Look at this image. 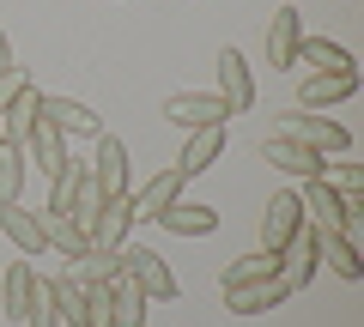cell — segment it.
<instances>
[{
  "label": "cell",
  "instance_id": "obj_19",
  "mask_svg": "<svg viewBox=\"0 0 364 327\" xmlns=\"http://www.w3.org/2000/svg\"><path fill=\"white\" fill-rule=\"evenodd\" d=\"M219 152H225V121H219V128H195L188 145H182V157H176V170L182 176H200V170L219 164Z\"/></svg>",
  "mask_w": 364,
  "mask_h": 327
},
{
  "label": "cell",
  "instance_id": "obj_31",
  "mask_svg": "<svg viewBox=\"0 0 364 327\" xmlns=\"http://www.w3.org/2000/svg\"><path fill=\"white\" fill-rule=\"evenodd\" d=\"M322 182H334V188H364V164H334V170H322Z\"/></svg>",
  "mask_w": 364,
  "mask_h": 327
},
{
  "label": "cell",
  "instance_id": "obj_4",
  "mask_svg": "<svg viewBox=\"0 0 364 327\" xmlns=\"http://www.w3.org/2000/svg\"><path fill=\"white\" fill-rule=\"evenodd\" d=\"M164 116H170V128L195 133V128H219V121H231V109H225L219 92H170Z\"/></svg>",
  "mask_w": 364,
  "mask_h": 327
},
{
  "label": "cell",
  "instance_id": "obj_20",
  "mask_svg": "<svg viewBox=\"0 0 364 327\" xmlns=\"http://www.w3.org/2000/svg\"><path fill=\"white\" fill-rule=\"evenodd\" d=\"M182 182H188V176H182L176 164H170V170H158L152 182H146L140 194H134V218H158V212H164L170 200H182Z\"/></svg>",
  "mask_w": 364,
  "mask_h": 327
},
{
  "label": "cell",
  "instance_id": "obj_10",
  "mask_svg": "<svg viewBox=\"0 0 364 327\" xmlns=\"http://www.w3.org/2000/svg\"><path fill=\"white\" fill-rule=\"evenodd\" d=\"M0 231H6V243H13L25 261H37V255H49V243H43V224L37 212L25 206V200H13V206H0Z\"/></svg>",
  "mask_w": 364,
  "mask_h": 327
},
{
  "label": "cell",
  "instance_id": "obj_5",
  "mask_svg": "<svg viewBox=\"0 0 364 327\" xmlns=\"http://www.w3.org/2000/svg\"><path fill=\"white\" fill-rule=\"evenodd\" d=\"M37 116L49 121V128H61L67 140H97V133H104L97 109L79 104V97H49V92H37Z\"/></svg>",
  "mask_w": 364,
  "mask_h": 327
},
{
  "label": "cell",
  "instance_id": "obj_28",
  "mask_svg": "<svg viewBox=\"0 0 364 327\" xmlns=\"http://www.w3.org/2000/svg\"><path fill=\"white\" fill-rule=\"evenodd\" d=\"M25 170H31V157L13 152V145H0V206L25 200Z\"/></svg>",
  "mask_w": 364,
  "mask_h": 327
},
{
  "label": "cell",
  "instance_id": "obj_9",
  "mask_svg": "<svg viewBox=\"0 0 364 327\" xmlns=\"http://www.w3.org/2000/svg\"><path fill=\"white\" fill-rule=\"evenodd\" d=\"M346 97H358V67L352 73H310L298 85V109H334Z\"/></svg>",
  "mask_w": 364,
  "mask_h": 327
},
{
  "label": "cell",
  "instance_id": "obj_23",
  "mask_svg": "<svg viewBox=\"0 0 364 327\" xmlns=\"http://www.w3.org/2000/svg\"><path fill=\"white\" fill-rule=\"evenodd\" d=\"M322 267L328 273H340L346 285H358L364 279V261H358V243H346L340 231H322Z\"/></svg>",
  "mask_w": 364,
  "mask_h": 327
},
{
  "label": "cell",
  "instance_id": "obj_1",
  "mask_svg": "<svg viewBox=\"0 0 364 327\" xmlns=\"http://www.w3.org/2000/svg\"><path fill=\"white\" fill-rule=\"evenodd\" d=\"M122 279H134V285L146 291V303H176L182 297L170 261L158 249H146V243H122Z\"/></svg>",
  "mask_w": 364,
  "mask_h": 327
},
{
  "label": "cell",
  "instance_id": "obj_11",
  "mask_svg": "<svg viewBox=\"0 0 364 327\" xmlns=\"http://www.w3.org/2000/svg\"><path fill=\"white\" fill-rule=\"evenodd\" d=\"M298 43H304L298 6H279V13L267 18V67H298Z\"/></svg>",
  "mask_w": 364,
  "mask_h": 327
},
{
  "label": "cell",
  "instance_id": "obj_8",
  "mask_svg": "<svg viewBox=\"0 0 364 327\" xmlns=\"http://www.w3.org/2000/svg\"><path fill=\"white\" fill-rule=\"evenodd\" d=\"M91 182H97V194H128V145L116 140V133H97V157H91Z\"/></svg>",
  "mask_w": 364,
  "mask_h": 327
},
{
  "label": "cell",
  "instance_id": "obj_22",
  "mask_svg": "<svg viewBox=\"0 0 364 327\" xmlns=\"http://www.w3.org/2000/svg\"><path fill=\"white\" fill-rule=\"evenodd\" d=\"M255 279H279V255H267V249H255V255H237V261L219 273V291L255 285Z\"/></svg>",
  "mask_w": 364,
  "mask_h": 327
},
{
  "label": "cell",
  "instance_id": "obj_30",
  "mask_svg": "<svg viewBox=\"0 0 364 327\" xmlns=\"http://www.w3.org/2000/svg\"><path fill=\"white\" fill-rule=\"evenodd\" d=\"M18 92H31V73L25 67H6V73H0V116H6V104H13Z\"/></svg>",
  "mask_w": 364,
  "mask_h": 327
},
{
  "label": "cell",
  "instance_id": "obj_26",
  "mask_svg": "<svg viewBox=\"0 0 364 327\" xmlns=\"http://www.w3.org/2000/svg\"><path fill=\"white\" fill-rule=\"evenodd\" d=\"M37 224H43V243H49V249H61L67 261H73V255H79V249L91 243V236L79 231V224L67 218V212H49V206H43V212H37Z\"/></svg>",
  "mask_w": 364,
  "mask_h": 327
},
{
  "label": "cell",
  "instance_id": "obj_14",
  "mask_svg": "<svg viewBox=\"0 0 364 327\" xmlns=\"http://www.w3.org/2000/svg\"><path fill=\"white\" fill-rule=\"evenodd\" d=\"M67 279H73V285H104V279H122V249L85 243V249L67 261Z\"/></svg>",
  "mask_w": 364,
  "mask_h": 327
},
{
  "label": "cell",
  "instance_id": "obj_15",
  "mask_svg": "<svg viewBox=\"0 0 364 327\" xmlns=\"http://www.w3.org/2000/svg\"><path fill=\"white\" fill-rule=\"evenodd\" d=\"M225 297V309L231 315H267V309H279V303L291 297L279 279H255V285H237V291H219Z\"/></svg>",
  "mask_w": 364,
  "mask_h": 327
},
{
  "label": "cell",
  "instance_id": "obj_6",
  "mask_svg": "<svg viewBox=\"0 0 364 327\" xmlns=\"http://www.w3.org/2000/svg\"><path fill=\"white\" fill-rule=\"evenodd\" d=\"M255 152H261V164H273V170L298 176V182H310V176H322V170H328L316 145H304V140H286V133H267V140H261Z\"/></svg>",
  "mask_w": 364,
  "mask_h": 327
},
{
  "label": "cell",
  "instance_id": "obj_16",
  "mask_svg": "<svg viewBox=\"0 0 364 327\" xmlns=\"http://www.w3.org/2000/svg\"><path fill=\"white\" fill-rule=\"evenodd\" d=\"M298 206H304V218L310 224H322V231H340V188L334 182H322V176H310V182L298 188Z\"/></svg>",
  "mask_w": 364,
  "mask_h": 327
},
{
  "label": "cell",
  "instance_id": "obj_18",
  "mask_svg": "<svg viewBox=\"0 0 364 327\" xmlns=\"http://www.w3.org/2000/svg\"><path fill=\"white\" fill-rule=\"evenodd\" d=\"M104 327H146V291L134 279H109V309Z\"/></svg>",
  "mask_w": 364,
  "mask_h": 327
},
{
  "label": "cell",
  "instance_id": "obj_13",
  "mask_svg": "<svg viewBox=\"0 0 364 327\" xmlns=\"http://www.w3.org/2000/svg\"><path fill=\"white\" fill-rule=\"evenodd\" d=\"M134 231V194H109L104 206H97V224H91V243H104V249H122Z\"/></svg>",
  "mask_w": 364,
  "mask_h": 327
},
{
  "label": "cell",
  "instance_id": "obj_25",
  "mask_svg": "<svg viewBox=\"0 0 364 327\" xmlns=\"http://www.w3.org/2000/svg\"><path fill=\"white\" fill-rule=\"evenodd\" d=\"M49 291H55V315H61V327H91V297H85V285H73V279H49Z\"/></svg>",
  "mask_w": 364,
  "mask_h": 327
},
{
  "label": "cell",
  "instance_id": "obj_32",
  "mask_svg": "<svg viewBox=\"0 0 364 327\" xmlns=\"http://www.w3.org/2000/svg\"><path fill=\"white\" fill-rule=\"evenodd\" d=\"M6 67H18V61H13V37L0 31V73H6Z\"/></svg>",
  "mask_w": 364,
  "mask_h": 327
},
{
  "label": "cell",
  "instance_id": "obj_21",
  "mask_svg": "<svg viewBox=\"0 0 364 327\" xmlns=\"http://www.w3.org/2000/svg\"><path fill=\"white\" fill-rule=\"evenodd\" d=\"M91 182V164H79V157H67L61 170L49 176V212H67L73 218V206H79V188Z\"/></svg>",
  "mask_w": 364,
  "mask_h": 327
},
{
  "label": "cell",
  "instance_id": "obj_17",
  "mask_svg": "<svg viewBox=\"0 0 364 327\" xmlns=\"http://www.w3.org/2000/svg\"><path fill=\"white\" fill-rule=\"evenodd\" d=\"M25 157H31V170L55 176V170L67 164V133H61V128H49V121L37 116V128H31V140H25Z\"/></svg>",
  "mask_w": 364,
  "mask_h": 327
},
{
  "label": "cell",
  "instance_id": "obj_27",
  "mask_svg": "<svg viewBox=\"0 0 364 327\" xmlns=\"http://www.w3.org/2000/svg\"><path fill=\"white\" fill-rule=\"evenodd\" d=\"M31 297H37V267L18 255L13 267H6V315H13L18 327H25V309H31Z\"/></svg>",
  "mask_w": 364,
  "mask_h": 327
},
{
  "label": "cell",
  "instance_id": "obj_3",
  "mask_svg": "<svg viewBox=\"0 0 364 327\" xmlns=\"http://www.w3.org/2000/svg\"><path fill=\"white\" fill-rule=\"evenodd\" d=\"M286 140H304V145H316V152H352V133L340 128V121H328L322 109H286Z\"/></svg>",
  "mask_w": 364,
  "mask_h": 327
},
{
  "label": "cell",
  "instance_id": "obj_7",
  "mask_svg": "<svg viewBox=\"0 0 364 327\" xmlns=\"http://www.w3.org/2000/svg\"><path fill=\"white\" fill-rule=\"evenodd\" d=\"M219 97H225V109H231V116L255 109V73H249L243 49H231V43L219 49Z\"/></svg>",
  "mask_w": 364,
  "mask_h": 327
},
{
  "label": "cell",
  "instance_id": "obj_2",
  "mask_svg": "<svg viewBox=\"0 0 364 327\" xmlns=\"http://www.w3.org/2000/svg\"><path fill=\"white\" fill-rule=\"evenodd\" d=\"M304 231V206H298V188H279L267 194V212H261V249L267 255H286Z\"/></svg>",
  "mask_w": 364,
  "mask_h": 327
},
{
  "label": "cell",
  "instance_id": "obj_12",
  "mask_svg": "<svg viewBox=\"0 0 364 327\" xmlns=\"http://www.w3.org/2000/svg\"><path fill=\"white\" fill-rule=\"evenodd\" d=\"M152 224H164L170 236H213V231H219V206H200V200H170Z\"/></svg>",
  "mask_w": 364,
  "mask_h": 327
},
{
  "label": "cell",
  "instance_id": "obj_29",
  "mask_svg": "<svg viewBox=\"0 0 364 327\" xmlns=\"http://www.w3.org/2000/svg\"><path fill=\"white\" fill-rule=\"evenodd\" d=\"M25 327H61V315H55V291H49V279H37V297H31V309H25Z\"/></svg>",
  "mask_w": 364,
  "mask_h": 327
},
{
  "label": "cell",
  "instance_id": "obj_24",
  "mask_svg": "<svg viewBox=\"0 0 364 327\" xmlns=\"http://www.w3.org/2000/svg\"><path fill=\"white\" fill-rule=\"evenodd\" d=\"M298 67H316V73H352V55L340 49L334 37H304L298 43Z\"/></svg>",
  "mask_w": 364,
  "mask_h": 327
}]
</instances>
